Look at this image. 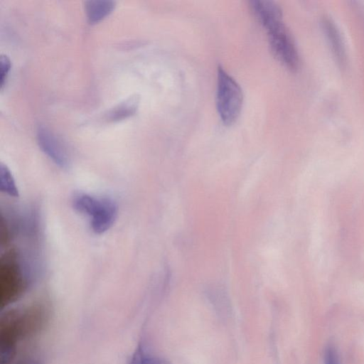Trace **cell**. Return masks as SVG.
Here are the masks:
<instances>
[{
	"instance_id": "obj_1",
	"label": "cell",
	"mask_w": 364,
	"mask_h": 364,
	"mask_svg": "<svg viewBox=\"0 0 364 364\" xmlns=\"http://www.w3.org/2000/svg\"><path fill=\"white\" fill-rule=\"evenodd\" d=\"M50 318L41 302L6 311L0 318L1 364H11L19 344L38 335Z\"/></svg>"
},
{
	"instance_id": "obj_2",
	"label": "cell",
	"mask_w": 364,
	"mask_h": 364,
	"mask_svg": "<svg viewBox=\"0 0 364 364\" xmlns=\"http://www.w3.org/2000/svg\"><path fill=\"white\" fill-rule=\"evenodd\" d=\"M253 15L264 28L271 50L277 59L291 70L297 68L298 52L284 21L280 6L272 1L253 0L250 3Z\"/></svg>"
},
{
	"instance_id": "obj_3",
	"label": "cell",
	"mask_w": 364,
	"mask_h": 364,
	"mask_svg": "<svg viewBox=\"0 0 364 364\" xmlns=\"http://www.w3.org/2000/svg\"><path fill=\"white\" fill-rule=\"evenodd\" d=\"M33 278L19 250L12 248L0 259V306L4 309L21 299L31 286Z\"/></svg>"
},
{
	"instance_id": "obj_4",
	"label": "cell",
	"mask_w": 364,
	"mask_h": 364,
	"mask_svg": "<svg viewBox=\"0 0 364 364\" xmlns=\"http://www.w3.org/2000/svg\"><path fill=\"white\" fill-rule=\"evenodd\" d=\"M73 205L78 212L89 216L91 228L97 234L108 230L117 217V204L110 198L80 193L73 197Z\"/></svg>"
},
{
	"instance_id": "obj_5",
	"label": "cell",
	"mask_w": 364,
	"mask_h": 364,
	"mask_svg": "<svg viewBox=\"0 0 364 364\" xmlns=\"http://www.w3.org/2000/svg\"><path fill=\"white\" fill-rule=\"evenodd\" d=\"M216 107L222 122L232 124L238 118L243 103L240 85L220 65L218 68Z\"/></svg>"
},
{
	"instance_id": "obj_6",
	"label": "cell",
	"mask_w": 364,
	"mask_h": 364,
	"mask_svg": "<svg viewBox=\"0 0 364 364\" xmlns=\"http://www.w3.org/2000/svg\"><path fill=\"white\" fill-rule=\"evenodd\" d=\"M37 141L41 150L58 166L66 168L70 160L68 152L50 130L44 127H39L37 130Z\"/></svg>"
},
{
	"instance_id": "obj_7",
	"label": "cell",
	"mask_w": 364,
	"mask_h": 364,
	"mask_svg": "<svg viewBox=\"0 0 364 364\" xmlns=\"http://www.w3.org/2000/svg\"><path fill=\"white\" fill-rule=\"evenodd\" d=\"M115 7V2L109 0H90L85 2V12L90 23L101 21L109 16Z\"/></svg>"
},
{
	"instance_id": "obj_8",
	"label": "cell",
	"mask_w": 364,
	"mask_h": 364,
	"mask_svg": "<svg viewBox=\"0 0 364 364\" xmlns=\"http://www.w3.org/2000/svg\"><path fill=\"white\" fill-rule=\"evenodd\" d=\"M323 29L337 60L340 63L343 62L345 58V49L338 30L333 23L329 20L323 21Z\"/></svg>"
},
{
	"instance_id": "obj_9",
	"label": "cell",
	"mask_w": 364,
	"mask_h": 364,
	"mask_svg": "<svg viewBox=\"0 0 364 364\" xmlns=\"http://www.w3.org/2000/svg\"><path fill=\"white\" fill-rule=\"evenodd\" d=\"M127 364H172L167 359L152 354L139 344L130 356Z\"/></svg>"
},
{
	"instance_id": "obj_10",
	"label": "cell",
	"mask_w": 364,
	"mask_h": 364,
	"mask_svg": "<svg viewBox=\"0 0 364 364\" xmlns=\"http://www.w3.org/2000/svg\"><path fill=\"white\" fill-rule=\"evenodd\" d=\"M138 100L131 97L124 102L112 109L107 114V119L111 121H118L133 115L137 109Z\"/></svg>"
},
{
	"instance_id": "obj_11",
	"label": "cell",
	"mask_w": 364,
	"mask_h": 364,
	"mask_svg": "<svg viewBox=\"0 0 364 364\" xmlns=\"http://www.w3.org/2000/svg\"><path fill=\"white\" fill-rule=\"evenodd\" d=\"M0 189L2 192L13 196H18V188L9 169L3 164H0Z\"/></svg>"
},
{
	"instance_id": "obj_12",
	"label": "cell",
	"mask_w": 364,
	"mask_h": 364,
	"mask_svg": "<svg viewBox=\"0 0 364 364\" xmlns=\"http://www.w3.org/2000/svg\"><path fill=\"white\" fill-rule=\"evenodd\" d=\"M323 358L324 364H340L338 353L331 345L326 348Z\"/></svg>"
},
{
	"instance_id": "obj_13",
	"label": "cell",
	"mask_w": 364,
	"mask_h": 364,
	"mask_svg": "<svg viewBox=\"0 0 364 364\" xmlns=\"http://www.w3.org/2000/svg\"><path fill=\"white\" fill-rule=\"evenodd\" d=\"M11 68V62L7 56L1 55L0 58V80L1 86H4V83Z\"/></svg>"
},
{
	"instance_id": "obj_14",
	"label": "cell",
	"mask_w": 364,
	"mask_h": 364,
	"mask_svg": "<svg viewBox=\"0 0 364 364\" xmlns=\"http://www.w3.org/2000/svg\"><path fill=\"white\" fill-rule=\"evenodd\" d=\"M11 364H43V363L36 355H26Z\"/></svg>"
}]
</instances>
